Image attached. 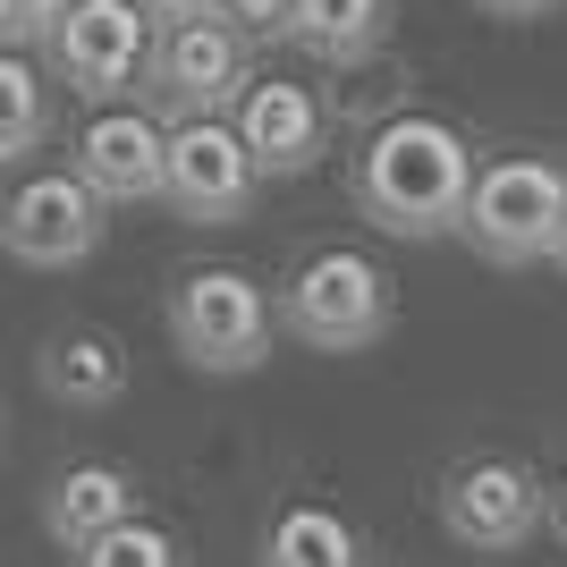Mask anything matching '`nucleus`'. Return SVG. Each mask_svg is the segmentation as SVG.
Segmentation results:
<instances>
[{
  "mask_svg": "<svg viewBox=\"0 0 567 567\" xmlns=\"http://www.w3.org/2000/svg\"><path fill=\"white\" fill-rule=\"evenodd\" d=\"M466 178H474V153L450 118H432V111L381 118L364 136V153H355V213L390 237H450Z\"/></svg>",
  "mask_w": 567,
  "mask_h": 567,
  "instance_id": "1",
  "label": "nucleus"
},
{
  "mask_svg": "<svg viewBox=\"0 0 567 567\" xmlns=\"http://www.w3.org/2000/svg\"><path fill=\"white\" fill-rule=\"evenodd\" d=\"M559 213H567V162L559 153H499V162H483L466 178L457 237L483 262H499V271H525V262L550 255Z\"/></svg>",
  "mask_w": 567,
  "mask_h": 567,
  "instance_id": "2",
  "label": "nucleus"
},
{
  "mask_svg": "<svg viewBox=\"0 0 567 567\" xmlns=\"http://www.w3.org/2000/svg\"><path fill=\"white\" fill-rule=\"evenodd\" d=\"M271 322L313 355H364L390 339V271L373 255H355V246H322V255L297 262Z\"/></svg>",
  "mask_w": 567,
  "mask_h": 567,
  "instance_id": "3",
  "label": "nucleus"
},
{
  "mask_svg": "<svg viewBox=\"0 0 567 567\" xmlns=\"http://www.w3.org/2000/svg\"><path fill=\"white\" fill-rule=\"evenodd\" d=\"M271 297H262L246 271H229V262H204V271H187V280L169 288V348L187 355L195 373H255V364H271Z\"/></svg>",
  "mask_w": 567,
  "mask_h": 567,
  "instance_id": "4",
  "label": "nucleus"
},
{
  "mask_svg": "<svg viewBox=\"0 0 567 567\" xmlns=\"http://www.w3.org/2000/svg\"><path fill=\"white\" fill-rule=\"evenodd\" d=\"M246 60H255V43L237 34L229 18H169L153 25V51H144V94L162 102L169 118H213L237 102V85H246Z\"/></svg>",
  "mask_w": 567,
  "mask_h": 567,
  "instance_id": "5",
  "label": "nucleus"
},
{
  "mask_svg": "<svg viewBox=\"0 0 567 567\" xmlns=\"http://www.w3.org/2000/svg\"><path fill=\"white\" fill-rule=\"evenodd\" d=\"M255 153L237 144L229 118H178V127H162V204L178 220H195V229H229V220H246V204H255Z\"/></svg>",
  "mask_w": 567,
  "mask_h": 567,
  "instance_id": "6",
  "label": "nucleus"
},
{
  "mask_svg": "<svg viewBox=\"0 0 567 567\" xmlns=\"http://www.w3.org/2000/svg\"><path fill=\"white\" fill-rule=\"evenodd\" d=\"M102 237H111V204L76 169H43V178L9 187V204H0V255L25 271H69Z\"/></svg>",
  "mask_w": 567,
  "mask_h": 567,
  "instance_id": "7",
  "label": "nucleus"
},
{
  "mask_svg": "<svg viewBox=\"0 0 567 567\" xmlns=\"http://www.w3.org/2000/svg\"><path fill=\"white\" fill-rule=\"evenodd\" d=\"M441 525L474 559H508L543 525V474L525 457H466V466L441 474Z\"/></svg>",
  "mask_w": 567,
  "mask_h": 567,
  "instance_id": "8",
  "label": "nucleus"
},
{
  "mask_svg": "<svg viewBox=\"0 0 567 567\" xmlns=\"http://www.w3.org/2000/svg\"><path fill=\"white\" fill-rule=\"evenodd\" d=\"M43 43H51V76H60L69 94L118 102V94H136V76H144L153 18H144L136 0H69Z\"/></svg>",
  "mask_w": 567,
  "mask_h": 567,
  "instance_id": "9",
  "label": "nucleus"
},
{
  "mask_svg": "<svg viewBox=\"0 0 567 567\" xmlns=\"http://www.w3.org/2000/svg\"><path fill=\"white\" fill-rule=\"evenodd\" d=\"M229 127L237 144L255 153L262 178H306L322 153H331V118H322V102H313V85H288V76H246L229 102Z\"/></svg>",
  "mask_w": 567,
  "mask_h": 567,
  "instance_id": "10",
  "label": "nucleus"
},
{
  "mask_svg": "<svg viewBox=\"0 0 567 567\" xmlns=\"http://www.w3.org/2000/svg\"><path fill=\"white\" fill-rule=\"evenodd\" d=\"M76 178L102 204H162V118L144 111H94L76 127Z\"/></svg>",
  "mask_w": 567,
  "mask_h": 567,
  "instance_id": "11",
  "label": "nucleus"
},
{
  "mask_svg": "<svg viewBox=\"0 0 567 567\" xmlns=\"http://www.w3.org/2000/svg\"><path fill=\"white\" fill-rule=\"evenodd\" d=\"M144 499H136V474L127 466H111V457H85V466H60L51 474V492H43V534L60 550H76V543H94L102 525H118V517H136Z\"/></svg>",
  "mask_w": 567,
  "mask_h": 567,
  "instance_id": "12",
  "label": "nucleus"
},
{
  "mask_svg": "<svg viewBox=\"0 0 567 567\" xmlns=\"http://www.w3.org/2000/svg\"><path fill=\"white\" fill-rule=\"evenodd\" d=\"M34 373H43V390L60 406L94 415V406H111L118 390H127V355H118L111 331H51L43 355H34Z\"/></svg>",
  "mask_w": 567,
  "mask_h": 567,
  "instance_id": "13",
  "label": "nucleus"
},
{
  "mask_svg": "<svg viewBox=\"0 0 567 567\" xmlns=\"http://www.w3.org/2000/svg\"><path fill=\"white\" fill-rule=\"evenodd\" d=\"M381 34H390V0H288V43H306L331 69L373 60Z\"/></svg>",
  "mask_w": 567,
  "mask_h": 567,
  "instance_id": "14",
  "label": "nucleus"
},
{
  "mask_svg": "<svg viewBox=\"0 0 567 567\" xmlns=\"http://www.w3.org/2000/svg\"><path fill=\"white\" fill-rule=\"evenodd\" d=\"M262 567H364V543L355 525L331 517V508H288L262 534Z\"/></svg>",
  "mask_w": 567,
  "mask_h": 567,
  "instance_id": "15",
  "label": "nucleus"
},
{
  "mask_svg": "<svg viewBox=\"0 0 567 567\" xmlns=\"http://www.w3.org/2000/svg\"><path fill=\"white\" fill-rule=\"evenodd\" d=\"M43 136H51V85H43V69H34L25 51L0 43V169L25 162Z\"/></svg>",
  "mask_w": 567,
  "mask_h": 567,
  "instance_id": "16",
  "label": "nucleus"
},
{
  "mask_svg": "<svg viewBox=\"0 0 567 567\" xmlns=\"http://www.w3.org/2000/svg\"><path fill=\"white\" fill-rule=\"evenodd\" d=\"M69 559H76V567H187V543H178L169 525H153V517L136 508V517L102 525L94 543H76Z\"/></svg>",
  "mask_w": 567,
  "mask_h": 567,
  "instance_id": "17",
  "label": "nucleus"
},
{
  "mask_svg": "<svg viewBox=\"0 0 567 567\" xmlns=\"http://www.w3.org/2000/svg\"><path fill=\"white\" fill-rule=\"evenodd\" d=\"M60 9H69V0H0V43H9V51H34L51 25H60Z\"/></svg>",
  "mask_w": 567,
  "mask_h": 567,
  "instance_id": "18",
  "label": "nucleus"
},
{
  "mask_svg": "<svg viewBox=\"0 0 567 567\" xmlns=\"http://www.w3.org/2000/svg\"><path fill=\"white\" fill-rule=\"evenodd\" d=\"M220 18H229L246 43H280L288 34V0H220Z\"/></svg>",
  "mask_w": 567,
  "mask_h": 567,
  "instance_id": "19",
  "label": "nucleus"
},
{
  "mask_svg": "<svg viewBox=\"0 0 567 567\" xmlns=\"http://www.w3.org/2000/svg\"><path fill=\"white\" fill-rule=\"evenodd\" d=\"M483 18H508V25H534V18H550L559 0H474Z\"/></svg>",
  "mask_w": 567,
  "mask_h": 567,
  "instance_id": "20",
  "label": "nucleus"
},
{
  "mask_svg": "<svg viewBox=\"0 0 567 567\" xmlns=\"http://www.w3.org/2000/svg\"><path fill=\"white\" fill-rule=\"evenodd\" d=\"M136 9H144L153 25H169V18H213L220 0H136Z\"/></svg>",
  "mask_w": 567,
  "mask_h": 567,
  "instance_id": "21",
  "label": "nucleus"
},
{
  "mask_svg": "<svg viewBox=\"0 0 567 567\" xmlns=\"http://www.w3.org/2000/svg\"><path fill=\"white\" fill-rule=\"evenodd\" d=\"M543 517H550V534H559V543H567V474H559V483H550V499H543Z\"/></svg>",
  "mask_w": 567,
  "mask_h": 567,
  "instance_id": "22",
  "label": "nucleus"
},
{
  "mask_svg": "<svg viewBox=\"0 0 567 567\" xmlns=\"http://www.w3.org/2000/svg\"><path fill=\"white\" fill-rule=\"evenodd\" d=\"M543 262H559V271H567V213H559V229H550V255Z\"/></svg>",
  "mask_w": 567,
  "mask_h": 567,
  "instance_id": "23",
  "label": "nucleus"
}]
</instances>
